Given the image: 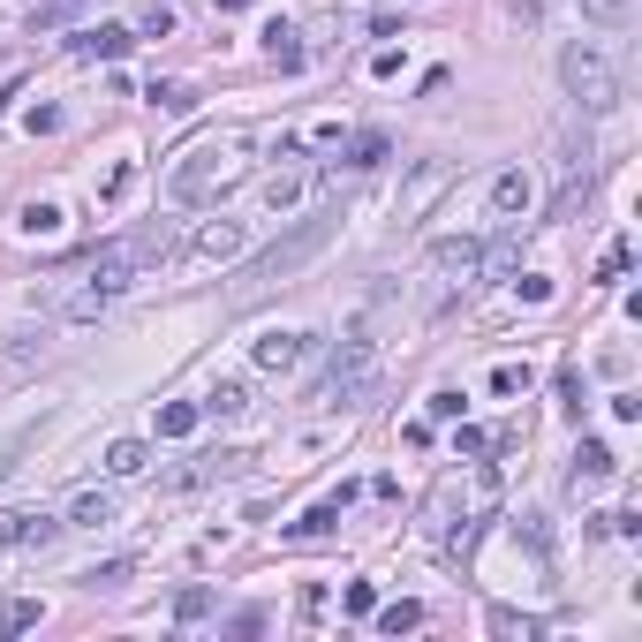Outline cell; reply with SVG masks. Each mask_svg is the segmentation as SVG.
I'll list each match as a JSON object with an SVG mask.
<instances>
[{"mask_svg":"<svg viewBox=\"0 0 642 642\" xmlns=\"http://www.w3.org/2000/svg\"><path fill=\"white\" fill-rule=\"evenodd\" d=\"M53 227H61V212H53V204H31V212H23V235H53Z\"/></svg>","mask_w":642,"mask_h":642,"instance_id":"cell-35","label":"cell"},{"mask_svg":"<svg viewBox=\"0 0 642 642\" xmlns=\"http://www.w3.org/2000/svg\"><path fill=\"white\" fill-rule=\"evenodd\" d=\"M446 182H454V167H423V174H416V189H408V212H423V204L439 197Z\"/></svg>","mask_w":642,"mask_h":642,"instance_id":"cell-27","label":"cell"},{"mask_svg":"<svg viewBox=\"0 0 642 642\" xmlns=\"http://www.w3.org/2000/svg\"><path fill=\"white\" fill-rule=\"evenodd\" d=\"M371 363H378V355H371V340H363V333H348V340H340V355H333V371H325V386H318V401H325V408L355 401V393L371 386Z\"/></svg>","mask_w":642,"mask_h":642,"instance_id":"cell-7","label":"cell"},{"mask_svg":"<svg viewBox=\"0 0 642 642\" xmlns=\"http://www.w3.org/2000/svg\"><path fill=\"white\" fill-rule=\"evenodd\" d=\"M461 454H469V461H484V454H491V439L476 431V423H461Z\"/></svg>","mask_w":642,"mask_h":642,"instance_id":"cell-38","label":"cell"},{"mask_svg":"<svg viewBox=\"0 0 642 642\" xmlns=\"http://www.w3.org/2000/svg\"><path fill=\"white\" fill-rule=\"evenodd\" d=\"M152 106H167V114H189L197 99H189V84H152Z\"/></svg>","mask_w":642,"mask_h":642,"instance_id":"cell-32","label":"cell"},{"mask_svg":"<svg viewBox=\"0 0 642 642\" xmlns=\"http://www.w3.org/2000/svg\"><path fill=\"white\" fill-rule=\"evenodd\" d=\"M303 167H280V174H272V182H265V204H272V212H295V204H303Z\"/></svg>","mask_w":642,"mask_h":642,"instance_id":"cell-18","label":"cell"},{"mask_svg":"<svg viewBox=\"0 0 642 642\" xmlns=\"http://www.w3.org/2000/svg\"><path fill=\"white\" fill-rule=\"evenodd\" d=\"M174 250H182V227H174V220H152V227H136V235H121V242H99V250H91L84 265L61 280V295H53V318H61V325L99 318L114 295H129L136 272L167 265Z\"/></svg>","mask_w":642,"mask_h":642,"instance_id":"cell-1","label":"cell"},{"mask_svg":"<svg viewBox=\"0 0 642 642\" xmlns=\"http://www.w3.org/2000/svg\"><path fill=\"white\" fill-rule=\"evenodd\" d=\"M197 423H204V408H197V401H167V408H159V439H189Z\"/></svg>","mask_w":642,"mask_h":642,"instance_id":"cell-22","label":"cell"},{"mask_svg":"<svg viewBox=\"0 0 642 642\" xmlns=\"http://www.w3.org/2000/svg\"><path fill=\"white\" fill-rule=\"evenodd\" d=\"M129 575H136V559H106V567H91V575H84V590H121Z\"/></svg>","mask_w":642,"mask_h":642,"instance_id":"cell-28","label":"cell"},{"mask_svg":"<svg viewBox=\"0 0 642 642\" xmlns=\"http://www.w3.org/2000/svg\"><path fill=\"white\" fill-rule=\"evenodd\" d=\"M38 446V423H16V431H8V439H0V476H16L23 469V454H31Z\"/></svg>","mask_w":642,"mask_h":642,"instance_id":"cell-23","label":"cell"},{"mask_svg":"<svg viewBox=\"0 0 642 642\" xmlns=\"http://www.w3.org/2000/svg\"><path fill=\"white\" fill-rule=\"evenodd\" d=\"M204 612H212V590H182L174 597V620H204Z\"/></svg>","mask_w":642,"mask_h":642,"instance_id":"cell-34","label":"cell"},{"mask_svg":"<svg viewBox=\"0 0 642 642\" xmlns=\"http://www.w3.org/2000/svg\"><path fill=\"white\" fill-rule=\"evenodd\" d=\"M250 469V454H197L189 469L167 476V491H197V484H220V476H242Z\"/></svg>","mask_w":642,"mask_h":642,"instance_id":"cell-11","label":"cell"},{"mask_svg":"<svg viewBox=\"0 0 642 642\" xmlns=\"http://www.w3.org/2000/svg\"><path fill=\"white\" fill-rule=\"evenodd\" d=\"M340 612H348V620H371V612H378V582H348Z\"/></svg>","mask_w":642,"mask_h":642,"instance_id":"cell-29","label":"cell"},{"mask_svg":"<svg viewBox=\"0 0 642 642\" xmlns=\"http://www.w3.org/2000/svg\"><path fill=\"white\" fill-rule=\"evenodd\" d=\"M559 401H567V416H582V371L575 363H559Z\"/></svg>","mask_w":642,"mask_h":642,"instance_id":"cell-33","label":"cell"},{"mask_svg":"<svg viewBox=\"0 0 642 642\" xmlns=\"http://www.w3.org/2000/svg\"><path fill=\"white\" fill-rule=\"evenodd\" d=\"M476 280H484V242H476V235L431 242V257H423V272H416V310H423V318H446Z\"/></svg>","mask_w":642,"mask_h":642,"instance_id":"cell-5","label":"cell"},{"mask_svg":"<svg viewBox=\"0 0 642 642\" xmlns=\"http://www.w3.org/2000/svg\"><path fill=\"white\" fill-rule=\"evenodd\" d=\"M333 235H340V212H333V204H325V212H310V220L295 227V235H280V242H272V250H257L250 265L235 272V310H257V303H265V295H280V288H288V280H295V272H303L310 257H318L325 242H333Z\"/></svg>","mask_w":642,"mask_h":642,"instance_id":"cell-3","label":"cell"},{"mask_svg":"<svg viewBox=\"0 0 642 642\" xmlns=\"http://www.w3.org/2000/svg\"><path fill=\"white\" fill-rule=\"evenodd\" d=\"M491 635H499V642H537L544 620H537V612H514V605H491Z\"/></svg>","mask_w":642,"mask_h":642,"instance_id":"cell-16","label":"cell"},{"mask_svg":"<svg viewBox=\"0 0 642 642\" xmlns=\"http://www.w3.org/2000/svg\"><path fill=\"white\" fill-rule=\"evenodd\" d=\"M491 507H499V469H484V461H469V469H446L439 484H431V499H423V544L446 559H461L476 544V529L491 522Z\"/></svg>","mask_w":642,"mask_h":642,"instance_id":"cell-2","label":"cell"},{"mask_svg":"<svg viewBox=\"0 0 642 642\" xmlns=\"http://www.w3.org/2000/svg\"><path fill=\"white\" fill-rule=\"evenodd\" d=\"M265 53H272V68H303V38H295L288 23H272V31H265Z\"/></svg>","mask_w":642,"mask_h":642,"instance_id":"cell-25","label":"cell"},{"mask_svg":"<svg viewBox=\"0 0 642 642\" xmlns=\"http://www.w3.org/2000/svg\"><path fill=\"white\" fill-rule=\"evenodd\" d=\"M491 393H499V401L529 393V363H499V371H491Z\"/></svg>","mask_w":642,"mask_h":642,"instance_id":"cell-30","label":"cell"},{"mask_svg":"<svg viewBox=\"0 0 642 642\" xmlns=\"http://www.w3.org/2000/svg\"><path fill=\"white\" fill-rule=\"evenodd\" d=\"M242 174H250V136L227 129V136H204L197 152H182V167L167 174V189H174V204H212V197H227Z\"/></svg>","mask_w":642,"mask_h":642,"instance_id":"cell-4","label":"cell"},{"mask_svg":"<svg viewBox=\"0 0 642 642\" xmlns=\"http://www.w3.org/2000/svg\"><path fill=\"white\" fill-rule=\"evenodd\" d=\"M38 620H46L38 597H8V605H0V635H23V627H38Z\"/></svg>","mask_w":642,"mask_h":642,"instance_id":"cell-24","label":"cell"},{"mask_svg":"<svg viewBox=\"0 0 642 642\" xmlns=\"http://www.w3.org/2000/svg\"><path fill=\"white\" fill-rule=\"evenodd\" d=\"M106 522H114V491H76L61 514V529H106Z\"/></svg>","mask_w":642,"mask_h":642,"instance_id":"cell-15","label":"cell"},{"mask_svg":"<svg viewBox=\"0 0 642 642\" xmlns=\"http://www.w3.org/2000/svg\"><path fill=\"white\" fill-rule=\"evenodd\" d=\"M348 499H355V484H340L333 499H318V507L303 514V522H288V537H295V544H318V537H333V529H340V514H348Z\"/></svg>","mask_w":642,"mask_h":642,"instance_id":"cell-12","label":"cell"},{"mask_svg":"<svg viewBox=\"0 0 642 642\" xmlns=\"http://www.w3.org/2000/svg\"><path fill=\"white\" fill-rule=\"evenodd\" d=\"M559 76H567V91H575L582 114H612V106H620V68H612L605 53L590 46V38L559 53Z\"/></svg>","mask_w":642,"mask_h":642,"instance_id":"cell-6","label":"cell"},{"mask_svg":"<svg viewBox=\"0 0 642 642\" xmlns=\"http://www.w3.org/2000/svg\"><path fill=\"white\" fill-rule=\"evenodd\" d=\"M310 348H318V333H265L257 340V371H295Z\"/></svg>","mask_w":642,"mask_h":642,"instance_id":"cell-13","label":"cell"},{"mask_svg":"<svg viewBox=\"0 0 642 642\" xmlns=\"http://www.w3.org/2000/svg\"><path fill=\"white\" fill-rule=\"evenodd\" d=\"M454 416H461V393H454V386L431 393V423H454Z\"/></svg>","mask_w":642,"mask_h":642,"instance_id":"cell-36","label":"cell"},{"mask_svg":"<svg viewBox=\"0 0 642 642\" xmlns=\"http://www.w3.org/2000/svg\"><path fill=\"white\" fill-rule=\"evenodd\" d=\"M220 8H250V0H220Z\"/></svg>","mask_w":642,"mask_h":642,"instance_id":"cell-39","label":"cell"},{"mask_svg":"<svg viewBox=\"0 0 642 642\" xmlns=\"http://www.w3.org/2000/svg\"><path fill=\"white\" fill-rule=\"evenodd\" d=\"M627 257H635V250H627V242H612V250H605V265H597V280H620V272H627Z\"/></svg>","mask_w":642,"mask_h":642,"instance_id":"cell-37","label":"cell"},{"mask_svg":"<svg viewBox=\"0 0 642 642\" xmlns=\"http://www.w3.org/2000/svg\"><path fill=\"white\" fill-rule=\"evenodd\" d=\"M235 250H242V220H212L197 235V257H235Z\"/></svg>","mask_w":642,"mask_h":642,"instance_id":"cell-21","label":"cell"},{"mask_svg":"<svg viewBox=\"0 0 642 642\" xmlns=\"http://www.w3.org/2000/svg\"><path fill=\"white\" fill-rule=\"evenodd\" d=\"M68 46L84 53V61H121V53L136 46V31H121V23H99V31H84V38H68Z\"/></svg>","mask_w":642,"mask_h":642,"instance_id":"cell-14","label":"cell"},{"mask_svg":"<svg viewBox=\"0 0 642 642\" xmlns=\"http://www.w3.org/2000/svg\"><path fill=\"white\" fill-rule=\"evenodd\" d=\"M340 152H348V167L363 174V167H386V152H393V144H386V136H378V129H363V136H348Z\"/></svg>","mask_w":642,"mask_h":642,"instance_id":"cell-20","label":"cell"},{"mask_svg":"<svg viewBox=\"0 0 642 642\" xmlns=\"http://www.w3.org/2000/svg\"><path fill=\"white\" fill-rule=\"evenodd\" d=\"M106 469H114V476H144V469H152V446H144V439H114V446H106Z\"/></svg>","mask_w":642,"mask_h":642,"instance_id":"cell-19","label":"cell"},{"mask_svg":"<svg viewBox=\"0 0 642 642\" xmlns=\"http://www.w3.org/2000/svg\"><path fill=\"white\" fill-rule=\"evenodd\" d=\"M582 8H590V16L605 23V31H620V23L635 16V0H582Z\"/></svg>","mask_w":642,"mask_h":642,"instance_id":"cell-31","label":"cell"},{"mask_svg":"<svg viewBox=\"0 0 642 642\" xmlns=\"http://www.w3.org/2000/svg\"><path fill=\"white\" fill-rule=\"evenodd\" d=\"M197 408H204V416H242V408H250V386H242V378H220Z\"/></svg>","mask_w":642,"mask_h":642,"instance_id":"cell-17","label":"cell"},{"mask_svg":"<svg viewBox=\"0 0 642 642\" xmlns=\"http://www.w3.org/2000/svg\"><path fill=\"white\" fill-rule=\"evenodd\" d=\"M491 212H499V220H507V227H522L529 212H537V182H529L522 167H507V174H499V182H491Z\"/></svg>","mask_w":642,"mask_h":642,"instance_id":"cell-8","label":"cell"},{"mask_svg":"<svg viewBox=\"0 0 642 642\" xmlns=\"http://www.w3.org/2000/svg\"><path fill=\"white\" fill-rule=\"evenodd\" d=\"M53 537H61V514H31V507L0 514V544H31V552H46Z\"/></svg>","mask_w":642,"mask_h":642,"instance_id":"cell-9","label":"cell"},{"mask_svg":"<svg viewBox=\"0 0 642 642\" xmlns=\"http://www.w3.org/2000/svg\"><path fill=\"white\" fill-rule=\"evenodd\" d=\"M612 476H620V454H612L605 439H582V446H575V476H567V484H575V499H582V491H597V484H612Z\"/></svg>","mask_w":642,"mask_h":642,"instance_id":"cell-10","label":"cell"},{"mask_svg":"<svg viewBox=\"0 0 642 642\" xmlns=\"http://www.w3.org/2000/svg\"><path fill=\"white\" fill-rule=\"evenodd\" d=\"M371 620L386 627V635H408V627H423V605H408V597H401V605H378Z\"/></svg>","mask_w":642,"mask_h":642,"instance_id":"cell-26","label":"cell"}]
</instances>
